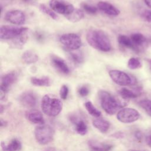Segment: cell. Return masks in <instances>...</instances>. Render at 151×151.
<instances>
[{
  "mask_svg": "<svg viewBox=\"0 0 151 151\" xmlns=\"http://www.w3.org/2000/svg\"><path fill=\"white\" fill-rule=\"evenodd\" d=\"M86 40L93 48L104 52L111 49L110 40L105 32L99 29H91L86 34Z\"/></svg>",
  "mask_w": 151,
  "mask_h": 151,
  "instance_id": "6da1fadb",
  "label": "cell"
},
{
  "mask_svg": "<svg viewBox=\"0 0 151 151\" xmlns=\"http://www.w3.org/2000/svg\"><path fill=\"white\" fill-rule=\"evenodd\" d=\"M99 96L101 107L109 114H114L119 109L126 105L125 102L120 101L106 91H100Z\"/></svg>",
  "mask_w": 151,
  "mask_h": 151,
  "instance_id": "7a4b0ae2",
  "label": "cell"
},
{
  "mask_svg": "<svg viewBox=\"0 0 151 151\" xmlns=\"http://www.w3.org/2000/svg\"><path fill=\"white\" fill-rule=\"evenodd\" d=\"M41 109L45 114L49 116H56L62 110L63 103L55 96L46 94L42 99Z\"/></svg>",
  "mask_w": 151,
  "mask_h": 151,
  "instance_id": "3957f363",
  "label": "cell"
},
{
  "mask_svg": "<svg viewBox=\"0 0 151 151\" xmlns=\"http://www.w3.org/2000/svg\"><path fill=\"white\" fill-rule=\"evenodd\" d=\"M54 132V130L51 126L43 124L35 128L34 135L38 143L41 145H47L52 140Z\"/></svg>",
  "mask_w": 151,
  "mask_h": 151,
  "instance_id": "277c9868",
  "label": "cell"
},
{
  "mask_svg": "<svg viewBox=\"0 0 151 151\" xmlns=\"http://www.w3.org/2000/svg\"><path fill=\"white\" fill-rule=\"evenodd\" d=\"M109 76L111 80L117 84L122 86L134 85L136 83V80L128 74L117 70H111L109 71Z\"/></svg>",
  "mask_w": 151,
  "mask_h": 151,
  "instance_id": "5b68a950",
  "label": "cell"
},
{
  "mask_svg": "<svg viewBox=\"0 0 151 151\" xmlns=\"http://www.w3.org/2000/svg\"><path fill=\"white\" fill-rule=\"evenodd\" d=\"M60 42L70 50H76L82 45L80 37L74 33H68L62 35L60 38Z\"/></svg>",
  "mask_w": 151,
  "mask_h": 151,
  "instance_id": "8992f818",
  "label": "cell"
},
{
  "mask_svg": "<svg viewBox=\"0 0 151 151\" xmlns=\"http://www.w3.org/2000/svg\"><path fill=\"white\" fill-rule=\"evenodd\" d=\"M28 28L24 27H14L2 25L0 28V38L1 40H11L22 34Z\"/></svg>",
  "mask_w": 151,
  "mask_h": 151,
  "instance_id": "52a82bcc",
  "label": "cell"
},
{
  "mask_svg": "<svg viewBox=\"0 0 151 151\" xmlns=\"http://www.w3.org/2000/svg\"><path fill=\"white\" fill-rule=\"evenodd\" d=\"M50 6L57 13L65 15V16L71 13L74 10V6L64 0H51Z\"/></svg>",
  "mask_w": 151,
  "mask_h": 151,
  "instance_id": "ba28073f",
  "label": "cell"
},
{
  "mask_svg": "<svg viewBox=\"0 0 151 151\" xmlns=\"http://www.w3.org/2000/svg\"><path fill=\"white\" fill-rule=\"evenodd\" d=\"M140 118L139 113L132 108H124L117 114V119L124 123H129L136 122Z\"/></svg>",
  "mask_w": 151,
  "mask_h": 151,
  "instance_id": "9c48e42d",
  "label": "cell"
},
{
  "mask_svg": "<svg viewBox=\"0 0 151 151\" xmlns=\"http://www.w3.org/2000/svg\"><path fill=\"white\" fill-rule=\"evenodd\" d=\"M5 19L15 25H22L25 21V14L21 10H11L7 12L5 16Z\"/></svg>",
  "mask_w": 151,
  "mask_h": 151,
  "instance_id": "30bf717a",
  "label": "cell"
},
{
  "mask_svg": "<svg viewBox=\"0 0 151 151\" xmlns=\"http://www.w3.org/2000/svg\"><path fill=\"white\" fill-rule=\"evenodd\" d=\"M18 74L15 71H10L4 74L1 79V91L7 93L12 84L17 80Z\"/></svg>",
  "mask_w": 151,
  "mask_h": 151,
  "instance_id": "8fae6325",
  "label": "cell"
},
{
  "mask_svg": "<svg viewBox=\"0 0 151 151\" xmlns=\"http://www.w3.org/2000/svg\"><path fill=\"white\" fill-rule=\"evenodd\" d=\"M19 101L24 107L32 109L36 106L37 97L32 91H25L20 96Z\"/></svg>",
  "mask_w": 151,
  "mask_h": 151,
  "instance_id": "7c38bea8",
  "label": "cell"
},
{
  "mask_svg": "<svg viewBox=\"0 0 151 151\" xmlns=\"http://www.w3.org/2000/svg\"><path fill=\"white\" fill-rule=\"evenodd\" d=\"M97 8L105 14L111 16L118 15L120 12L119 9L114 5L105 1H100L97 4Z\"/></svg>",
  "mask_w": 151,
  "mask_h": 151,
  "instance_id": "4fadbf2b",
  "label": "cell"
},
{
  "mask_svg": "<svg viewBox=\"0 0 151 151\" xmlns=\"http://www.w3.org/2000/svg\"><path fill=\"white\" fill-rule=\"evenodd\" d=\"M51 60L53 66L60 73L65 74L69 73V68L64 60L58 56L52 55L51 58Z\"/></svg>",
  "mask_w": 151,
  "mask_h": 151,
  "instance_id": "5bb4252c",
  "label": "cell"
},
{
  "mask_svg": "<svg viewBox=\"0 0 151 151\" xmlns=\"http://www.w3.org/2000/svg\"><path fill=\"white\" fill-rule=\"evenodd\" d=\"M26 118L31 122L35 124H44L45 121L42 113L37 110L32 109L25 113Z\"/></svg>",
  "mask_w": 151,
  "mask_h": 151,
  "instance_id": "9a60e30c",
  "label": "cell"
},
{
  "mask_svg": "<svg viewBox=\"0 0 151 151\" xmlns=\"http://www.w3.org/2000/svg\"><path fill=\"white\" fill-rule=\"evenodd\" d=\"M88 145L90 148L94 151H109L113 146L112 145L100 142L94 140H90L88 142Z\"/></svg>",
  "mask_w": 151,
  "mask_h": 151,
  "instance_id": "2e32d148",
  "label": "cell"
},
{
  "mask_svg": "<svg viewBox=\"0 0 151 151\" xmlns=\"http://www.w3.org/2000/svg\"><path fill=\"white\" fill-rule=\"evenodd\" d=\"M1 146L3 151H19L21 149V143L17 139H12L8 144L2 142Z\"/></svg>",
  "mask_w": 151,
  "mask_h": 151,
  "instance_id": "e0dca14e",
  "label": "cell"
},
{
  "mask_svg": "<svg viewBox=\"0 0 151 151\" xmlns=\"http://www.w3.org/2000/svg\"><path fill=\"white\" fill-rule=\"evenodd\" d=\"M22 60L26 64H33L38 60V55L34 51L27 50L22 54Z\"/></svg>",
  "mask_w": 151,
  "mask_h": 151,
  "instance_id": "ac0fdd59",
  "label": "cell"
},
{
  "mask_svg": "<svg viewBox=\"0 0 151 151\" xmlns=\"http://www.w3.org/2000/svg\"><path fill=\"white\" fill-rule=\"evenodd\" d=\"M93 125L101 133H106L110 127V123L108 121L99 117L93 120Z\"/></svg>",
  "mask_w": 151,
  "mask_h": 151,
  "instance_id": "d6986e66",
  "label": "cell"
},
{
  "mask_svg": "<svg viewBox=\"0 0 151 151\" xmlns=\"http://www.w3.org/2000/svg\"><path fill=\"white\" fill-rule=\"evenodd\" d=\"M119 93L123 99H134L140 95V90L134 91L127 88H122L119 91Z\"/></svg>",
  "mask_w": 151,
  "mask_h": 151,
  "instance_id": "ffe728a7",
  "label": "cell"
},
{
  "mask_svg": "<svg viewBox=\"0 0 151 151\" xmlns=\"http://www.w3.org/2000/svg\"><path fill=\"white\" fill-rule=\"evenodd\" d=\"M130 39L136 48V51L139 50V47L143 46L146 42V37L140 33H134L131 35Z\"/></svg>",
  "mask_w": 151,
  "mask_h": 151,
  "instance_id": "44dd1931",
  "label": "cell"
},
{
  "mask_svg": "<svg viewBox=\"0 0 151 151\" xmlns=\"http://www.w3.org/2000/svg\"><path fill=\"white\" fill-rule=\"evenodd\" d=\"M31 83L35 86L48 87L51 84V81L48 77L43 76L41 77H32L31 78Z\"/></svg>",
  "mask_w": 151,
  "mask_h": 151,
  "instance_id": "7402d4cb",
  "label": "cell"
},
{
  "mask_svg": "<svg viewBox=\"0 0 151 151\" xmlns=\"http://www.w3.org/2000/svg\"><path fill=\"white\" fill-rule=\"evenodd\" d=\"M71 122L75 124L77 133L80 135H85L87 132V126L83 120H76L75 118H71Z\"/></svg>",
  "mask_w": 151,
  "mask_h": 151,
  "instance_id": "603a6c76",
  "label": "cell"
},
{
  "mask_svg": "<svg viewBox=\"0 0 151 151\" xmlns=\"http://www.w3.org/2000/svg\"><path fill=\"white\" fill-rule=\"evenodd\" d=\"M117 40L119 44L122 46L136 51V48L133 45L130 38L128 37L127 36L124 35H119Z\"/></svg>",
  "mask_w": 151,
  "mask_h": 151,
  "instance_id": "cb8c5ba5",
  "label": "cell"
},
{
  "mask_svg": "<svg viewBox=\"0 0 151 151\" xmlns=\"http://www.w3.org/2000/svg\"><path fill=\"white\" fill-rule=\"evenodd\" d=\"M67 19L72 22H78L84 17L83 12L79 9H74V10L70 14L65 16Z\"/></svg>",
  "mask_w": 151,
  "mask_h": 151,
  "instance_id": "d4e9b609",
  "label": "cell"
},
{
  "mask_svg": "<svg viewBox=\"0 0 151 151\" xmlns=\"http://www.w3.org/2000/svg\"><path fill=\"white\" fill-rule=\"evenodd\" d=\"M27 40V38L25 35H22V34L15 37L12 40L11 45L14 48H21L22 46L25 44Z\"/></svg>",
  "mask_w": 151,
  "mask_h": 151,
  "instance_id": "484cf974",
  "label": "cell"
},
{
  "mask_svg": "<svg viewBox=\"0 0 151 151\" xmlns=\"http://www.w3.org/2000/svg\"><path fill=\"white\" fill-rule=\"evenodd\" d=\"M85 107L86 109V110H87V111L88 112V113L93 116V117H99L100 116H101V112L98 110L93 104V103L88 101H87L85 104Z\"/></svg>",
  "mask_w": 151,
  "mask_h": 151,
  "instance_id": "4316f807",
  "label": "cell"
},
{
  "mask_svg": "<svg viewBox=\"0 0 151 151\" xmlns=\"http://www.w3.org/2000/svg\"><path fill=\"white\" fill-rule=\"evenodd\" d=\"M70 58L75 64H80L83 61L84 57L83 54L79 51L70 52L69 53Z\"/></svg>",
  "mask_w": 151,
  "mask_h": 151,
  "instance_id": "83f0119b",
  "label": "cell"
},
{
  "mask_svg": "<svg viewBox=\"0 0 151 151\" xmlns=\"http://www.w3.org/2000/svg\"><path fill=\"white\" fill-rule=\"evenodd\" d=\"M40 9L41 12L43 13L48 15L50 17L52 18L53 19L57 20L58 19V16L57 14L54 12L53 10H51V9L48 8L47 6H45L44 4H41L40 5Z\"/></svg>",
  "mask_w": 151,
  "mask_h": 151,
  "instance_id": "f1b7e54d",
  "label": "cell"
},
{
  "mask_svg": "<svg viewBox=\"0 0 151 151\" xmlns=\"http://www.w3.org/2000/svg\"><path fill=\"white\" fill-rule=\"evenodd\" d=\"M127 66L131 70H135L140 68L142 67V63L138 58L132 57L128 61Z\"/></svg>",
  "mask_w": 151,
  "mask_h": 151,
  "instance_id": "f546056e",
  "label": "cell"
},
{
  "mask_svg": "<svg viewBox=\"0 0 151 151\" xmlns=\"http://www.w3.org/2000/svg\"><path fill=\"white\" fill-rule=\"evenodd\" d=\"M140 106L143 108L148 115L151 116V100L144 99L139 101Z\"/></svg>",
  "mask_w": 151,
  "mask_h": 151,
  "instance_id": "4dcf8cb0",
  "label": "cell"
},
{
  "mask_svg": "<svg viewBox=\"0 0 151 151\" xmlns=\"http://www.w3.org/2000/svg\"><path fill=\"white\" fill-rule=\"evenodd\" d=\"M81 6L87 13L90 14H95L97 11V8L96 7L87 3H83Z\"/></svg>",
  "mask_w": 151,
  "mask_h": 151,
  "instance_id": "1f68e13d",
  "label": "cell"
},
{
  "mask_svg": "<svg viewBox=\"0 0 151 151\" xmlns=\"http://www.w3.org/2000/svg\"><path fill=\"white\" fill-rule=\"evenodd\" d=\"M68 87L65 85H63L61 87V88L60 90V97L63 100H65L68 96Z\"/></svg>",
  "mask_w": 151,
  "mask_h": 151,
  "instance_id": "d6a6232c",
  "label": "cell"
},
{
  "mask_svg": "<svg viewBox=\"0 0 151 151\" xmlns=\"http://www.w3.org/2000/svg\"><path fill=\"white\" fill-rule=\"evenodd\" d=\"M78 94H80V96H81L82 97H85L88 94L89 89L87 86H83L78 89Z\"/></svg>",
  "mask_w": 151,
  "mask_h": 151,
  "instance_id": "836d02e7",
  "label": "cell"
},
{
  "mask_svg": "<svg viewBox=\"0 0 151 151\" xmlns=\"http://www.w3.org/2000/svg\"><path fill=\"white\" fill-rule=\"evenodd\" d=\"M142 18L146 21L151 22V11L146 10L142 14Z\"/></svg>",
  "mask_w": 151,
  "mask_h": 151,
  "instance_id": "e575fe53",
  "label": "cell"
},
{
  "mask_svg": "<svg viewBox=\"0 0 151 151\" xmlns=\"http://www.w3.org/2000/svg\"><path fill=\"white\" fill-rule=\"evenodd\" d=\"M111 136L116 139H122L124 137V133L123 132H116L115 133L111 135Z\"/></svg>",
  "mask_w": 151,
  "mask_h": 151,
  "instance_id": "d590c367",
  "label": "cell"
},
{
  "mask_svg": "<svg viewBox=\"0 0 151 151\" xmlns=\"http://www.w3.org/2000/svg\"><path fill=\"white\" fill-rule=\"evenodd\" d=\"M142 133L140 131H136L134 133V137L136 139V140H137L139 142H141L142 139Z\"/></svg>",
  "mask_w": 151,
  "mask_h": 151,
  "instance_id": "8d00e7d4",
  "label": "cell"
},
{
  "mask_svg": "<svg viewBox=\"0 0 151 151\" xmlns=\"http://www.w3.org/2000/svg\"><path fill=\"white\" fill-rule=\"evenodd\" d=\"M146 142L147 145L151 148V133L146 137Z\"/></svg>",
  "mask_w": 151,
  "mask_h": 151,
  "instance_id": "74e56055",
  "label": "cell"
},
{
  "mask_svg": "<svg viewBox=\"0 0 151 151\" xmlns=\"http://www.w3.org/2000/svg\"><path fill=\"white\" fill-rule=\"evenodd\" d=\"M7 122L5 120H4L2 119H0V126L1 127H6L7 126Z\"/></svg>",
  "mask_w": 151,
  "mask_h": 151,
  "instance_id": "f35d334b",
  "label": "cell"
},
{
  "mask_svg": "<svg viewBox=\"0 0 151 151\" xmlns=\"http://www.w3.org/2000/svg\"><path fill=\"white\" fill-rule=\"evenodd\" d=\"M145 4L149 8H151V0H144Z\"/></svg>",
  "mask_w": 151,
  "mask_h": 151,
  "instance_id": "ab89813d",
  "label": "cell"
},
{
  "mask_svg": "<svg viewBox=\"0 0 151 151\" xmlns=\"http://www.w3.org/2000/svg\"><path fill=\"white\" fill-rule=\"evenodd\" d=\"M3 110H4V107L2 104H1V106H0V113H1V114H2L3 113Z\"/></svg>",
  "mask_w": 151,
  "mask_h": 151,
  "instance_id": "60d3db41",
  "label": "cell"
},
{
  "mask_svg": "<svg viewBox=\"0 0 151 151\" xmlns=\"http://www.w3.org/2000/svg\"><path fill=\"white\" fill-rule=\"evenodd\" d=\"M147 62H148L149 65V68H150V69H151V59L147 60Z\"/></svg>",
  "mask_w": 151,
  "mask_h": 151,
  "instance_id": "b9f144b4",
  "label": "cell"
},
{
  "mask_svg": "<svg viewBox=\"0 0 151 151\" xmlns=\"http://www.w3.org/2000/svg\"><path fill=\"white\" fill-rule=\"evenodd\" d=\"M129 151H143V150H133V149H130Z\"/></svg>",
  "mask_w": 151,
  "mask_h": 151,
  "instance_id": "7bdbcfd3",
  "label": "cell"
},
{
  "mask_svg": "<svg viewBox=\"0 0 151 151\" xmlns=\"http://www.w3.org/2000/svg\"><path fill=\"white\" fill-rule=\"evenodd\" d=\"M29 1H31V0H23V1H24V2H28Z\"/></svg>",
  "mask_w": 151,
  "mask_h": 151,
  "instance_id": "ee69618b",
  "label": "cell"
}]
</instances>
